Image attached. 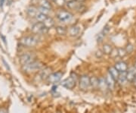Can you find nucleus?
Instances as JSON below:
<instances>
[{
  "instance_id": "obj_1",
  "label": "nucleus",
  "mask_w": 136,
  "mask_h": 113,
  "mask_svg": "<svg viewBox=\"0 0 136 113\" xmlns=\"http://www.w3.org/2000/svg\"><path fill=\"white\" fill-rule=\"evenodd\" d=\"M40 38L37 34L29 35L21 40V43L27 47H33L39 43Z\"/></svg>"
},
{
  "instance_id": "obj_2",
  "label": "nucleus",
  "mask_w": 136,
  "mask_h": 113,
  "mask_svg": "<svg viewBox=\"0 0 136 113\" xmlns=\"http://www.w3.org/2000/svg\"><path fill=\"white\" fill-rule=\"evenodd\" d=\"M43 68V65L42 62L38 61H34L31 63H29L27 65H23V69L24 71L28 72V73H31V72H34L36 71H39Z\"/></svg>"
},
{
  "instance_id": "obj_3",
  "label": "nucleus",
  "mask_w": 136,
  "mask_h": 113,
  "mask_svg": "<svg viewBox=\"0 0 136 113\" xmlns=\"http://www.w3.org/2000/svg\"><path fill=\"white\" fill-rule=\"evenodd\" d=\"M56 16L61 22H64V23L70 21L73 18V15L70 12H69L68 11L64 10V9L59 10L56 13Z\"/></svg>"
},
{
  "instance_id": "obj_4",
  "label": "nucleus",
  "mask_w": 136,
  "mask_h": 113,
  "mask_svg": "<svg viewBox=\"0 0 136 113\" xmlns=\"http://www.w3.org/2000/svg\"><path fill=\"white\" fill-rule=\"evenodd\" d=\"M49 29L42 22H37L32 27V31L35 34H45L48 32Z\"/></svg>"
},
{
  "instance_id": "obj_5",
  "label": "nucleus",
  "mask_w": 136,
  "mask_h": 113,
  "mask_svg": "<svg viewBox=\"0 0 136 113\" xmlns=\"http://www.w3.org/2000/svg\"><path fill=\"white\" fill-rule=\"evenodd\" d=\"M77 83V75H75V77L73 76V74L69 77L68 78H66L65 80H64L61 82V86L67 88V89H73Z\"/></svg>"
},
{
  "instance_id": "obj_6",
  "label": "nucleus",
  "mask_w": 136,
  "mask_h": 113,
  "mask_svg": "<svg viewBox=\"0 0 136 113\" xmlns=\"http://www.w3.org/2000/svg\"><path fill=\"white\" fill-rule=\"evenodd\" d=\"M35 58H36L35 54L32 53H27L23 54L20 57V62L21 63V65H27L29 63H31V62L36 61Z\"/></svg>"
},
{
  "instance_id": "obj_7",
  "label": "nucleus",
  "mask_w": 136,
  "mask_h": 113,
  "mask_svg": "<svg viewBox=\"0 0 136 113\" xmlns=\"http://www.w3.org/2000/svg\"><path fill=\"white\" fill-rule=\"evenodd\" d=\"M62 76H63V73L62 72H54V73H52L49 78H47L48 81L49 83H52V84H54V83H57L58 81H60V80L62 78Z\"/></svg>"
},
{
  "instance_id": "obj_8",
  "label": "nucleus",
  "mask_w": 136,
  "mask_h": 113,
  "mask_svg": "<svg viewBox=\"0 0 136 113\" xmlns=\"http://www.w3.org/2000/svg\"><path fill=\"white\" fill-rule=\"evenodd\" d=\"M67 5L68 8L71 9L80 10L82 7V0H71L67 3Z\"/></svg>"
},
{
  "instance_id": "obj_9",
  "label": "nucleus",
  "mask_w": 136,
  "mask_h": 113,
  "mask_svg": "<svg viewBox=\"0 0 136 113\" xmlns=\"http://www.w3.org/2000/svg\"><path fill=\"white\" fill-rule=\"evenodd\" d=\"M90 86V78L87 75H82L80 79V87L82 90H86Z\"/></svg>"
},
{
  "instance_id": "obj_10",
  "label": "nucleus",
  "mask_w": 136,
  "mask_h": 113,
  "mask_svg": "<svg viewBox=\"0 0 136 113\" xmlns=\"http://www.w3.org/2000/svg\"><path fill=\"white\" fill-rule=\"evenodd\" d=\"M33 2L37 4L39 7L45 8L49 10L52 9V4L49 0H33Z\"/></svg>"
},
{
  "instance_id": "obj_11",
  "label": "nucleus",
  "mask_w": 136,
  "mask_h": 113,
  "mask_svg": "<svg viewBox=\"0 0 136 113\" xmlns=\"http://www.w3.org/2000/svg\"><path fill=\"white\" fill-rule=\"evenodd\" d=\"M114 68H115L119 73H121V72H126V71H127V70H128V65H127V64H126V62L123 61H119V62H116V63L115 64Z\"/></svg>"
},
{
  "instance_id": "obj_12",
  "label": "nucleus",
  "mask_w": 136,
  "mask_h": 113,
  "mask_svg": "<svg viewBox=\"0 0 136 113\" xmlns=\"http://www.w3.org/2000/svg\"><path fill=\"white\" fill-rule=\"evenodd\" d=\"M136 75V68L132 67L126 71V78L129 81H133Z\"/></svg>"
},
{
  "instance_id": "obj_13",
  "label": "nucleus",
  "mask_w": 136,
  "mask_h": 113,
  "mask_svg": "<svg viewBox=\"0 0 136 113\" xmlns=\"http://www.w3.org/2000/svg\"><path fill=\"white\" fill-rule=\"evenodd\" d=\"M39 12V10H38V8L35 7V6H29L28 7L27 9V15L29 16V17H32V18H35L36 15L38 14Z\"/></svg>"
},
{
  "instance_id": "obj_14",
  "label": "nucleus",
  "mask_w": 136,
  "mask_h": 113,
  "mask_svg": "<svg viewBox=\"0 0 136 113\" xmlns=\"http://www.w3.org/2000/svg\"><path fill=\"white\" fill-rule=\"evenodd\" d=\"M105 81H106V84L108 86V88L110 89V90H113L114 88V86H115V80L111 77V75L108 74L106 78H105Z\"/></svg>"
},
{
  "instance_id": "obj_15",
  "label": "nucleus",
  "mask_w": 136,
  "mask_h": 113,
  "mask_svg": "<svg viewBox=\"0 0 136 113\" xmlns=\"http://www.w3.org/2000/svg\"><path fill=\"white\" fill-rule=\"evenodd\" d=\"M109 74L111 75V77L116 81L118 79L119 75V72L114 68V67H111L109 68Z\"/></svg>"
},
{
  "instance_id": "obj_16",
  "label": "nucleus",
  "mask_w": 136,
  "mask_h": 113,
  "mask_svg": "<svg viewBox=\"0 0 136 113\" xmlns=\"http://www.w3.org/2000/svg\"><path fill=\"white\" fill-rule=\"evenodd\" d=\"M50 74H51V68H46L40 71V77L42 79L48 78Z\"/></svg>"
},
{
  "instance_id": "obj_17",
  "label": "nucleus",
  "mask_w": 136,
  "mask_h": 113,
  "mask_svg": "<svg viewBox=\"0 0 136 113\" xmlns=\"http://www.w3.org/2000/svg\"><path fill=\"white\" fill-rule=\"evenodd\" d=\"M80 28L79 26H73L69 30V33L72 36H76L80 33Z\"/></svg>"
},
{
  "instance_id": "obj_18",
  "label": "nucleus",
  "mask_w": 136,
  "mask_h": 113,
  "mask_svg": "<svg viewBox=\"0 0 136 113\" xmlns=\"http://www.w3.org/2000/svg\"><path fill=\"white\" fill-rule=\"evenodd\" d=\"M42 23L45 24V26H46L48 29L52 28V27L54 25V20H53L52 18H50V17H48V18H47Z\"/></svg>"
},
{
  "instance_id": "obj_19",
  "label": "nucleus",
  "mask_w": 136,
  "mask_h": 113,
  "mask_svg": "<svg viewBox=\"0 0 136 113\" xmlns=\"http://www.w3.org/2000/svg\"><path fill=\"white\" fill-rule=\"evenodd\" d=\"M117 81H118V82L121 85L125 84V83L127 81V78H126V72H121V73H119V78H118Z\"/></svg>"
},
{
  "instance_id": "obj_20",
  "label": "nucleus",
  "mask_w": 136,
  "mask_h": 113,
  "mask_svg": "<svg viewBox=\"0 0 136 113\" xmlns=\"http://www.w3.org/2000/svg\"><path fill=\"white\" fill-rule=\"evenodd\" d=\"M47 18H48V15H45V14H43V13H42V12H40V11H39L38 14H37V15H36V17H35V18L36 19L37 21L42 22V23Z\"/></svg>"
},
{
  "instance_id": "obj_21",
  "label": "nucleus",
  "mask_w": 136,
  "mask_h": 113,
  "mask_svg": "<svg viewBox=\"0 0 136 113\" xmlns=\"http://www.w3.org/2000/svg\"><path fill=\"white\" fill-rule=\"evenodd\" d=\"M113 51V48L109 44H105L103 46V52L105 54H110Z\"/></svg>"
},
{
  "instance_id": "obj_22",
  "label": "nucleus",
  "mask_w": 136,
  "mask_h": 113,
  "mask_svg": "<svg viewBox=\"0 0 136 113\" xmlns=\"http://www.w3.org/2000/svg\"><path fill=\"white\" fill-rule=\"evenodd\" d=\"M56 31L57 33L59 34V35H61V36H64L67 33V30L64 27H61V26H58L56 28Z\"/></svg>"
},
{
  "instance_id": "obj_23",
  "label": "nucleus",
  "mask_w": 136,
  "mask_h": 113,
  "mask_svg": "<svg viewBox=\"0 0 136 113\" xmlns=\"http://www.w3.org/2000/svg\"><path fill=\"white\" fill-rule=\"evenodd\" d=\"M98 86L101 88V89H104L106 87H108L107 84H106V81H105V78H99L98 79Z\"/></svg>"
},
{
  "instance_id": "obj_24",
  "label": "nucleus",
  "mask_w": 136,
  "mask_h": 113,
  "mask_svg": "<svg viewBox=\"0 0 136 113\" xmlns=\"http://www.w3.org/2000/svg\"><path fill=\"white\" fill-rule=\"evenodd\" d=\"M90 85L93 87L98 86V79L95 77H93L92 78H90Z\"/></svg>"
},
{
  "instance_id": "obj_25",
  "label": "nucleus",
  "mask_w": 136,
  "mask_h": 113,
  "mask_svg": "<svg viewBox=\"0 0 136 113\" xmlns=\"http://www.w3.org/2000/svg\"><path fill=\"white\" fill-rule=\"evenodd\" d=\"M118 55L120 57H123L126 56V54L127 53H126V49H119V50H118Z\"/></svg>"
},
{
  "instance_id": "obj_26",
  "label": "nucleus",
  "mask_w": 136,
  "mask_h": 113,
  "mask_svg": "<svg viewBox=\"0 0 136 113\" xmlns=\"http://www.w3.org/2000/svg\"><path fill=\"white\" fill-rule=\"evenodd\" d=\"M133 50V46H132V45H128L127 46V47H126V53H130Z\"/></svg>"
},
{
  "instance_id": "obj_27",
  "label": "nucleus",
  "mask_w": 136,
  "mask_h": 113,
  "mask_svg": "<svg viewBox=\"0 0 136 113\" xmlns=\"http://www.w3.org/2000/svg\"><path fill=\"white\" fill-rule=\"evenodd\" d=\"M4 2H5V0H0V7L2 8L3 5H4Z\"/></svg>"
},
{
  "instance_id": "obj_28",
  "label": "nucleus",
  "mask_w": 136,
  "mask_h": 113,
  "mask_svg": "<svg viewBox=\"0 0 136 113\" xmlns=\"http://www.w3.org/2000/svg\"><path fill=\"white\" fill-rule=\"evenodd\" d=\"M0 113H7V112H6L5 109H0Z\"/></svg>"
},
{
  "instance_id": "obj_29",
  "label": "nucleus",
  "mask_w": 136,
  "mask_h": 113,
  "mask_svg": "<svg viewBox=\"0 0 136 113\" xmlns=\"http://www.w3.org/2000/svg\"><path fill=\"white\" fill-rule=\"evenodd\" d=\"M132 82H133V84H134V86L136 87V80H134Z\"/></svg>"
},
{
  "instance_id": "obj_30",
  "label": "nucleus",
  "mask_w": 136,
  "mask_h": 113,
  "mask_svg": "<svg viewBox=\"0 0 136 113\" xmlns=\"http://www.w3.org/2000/svg\"><path fill=\"white\" fill-rule=\"evenodd\" d=\"M135 80H136V75H135Z\"/></svg>"
}]
</instances>
